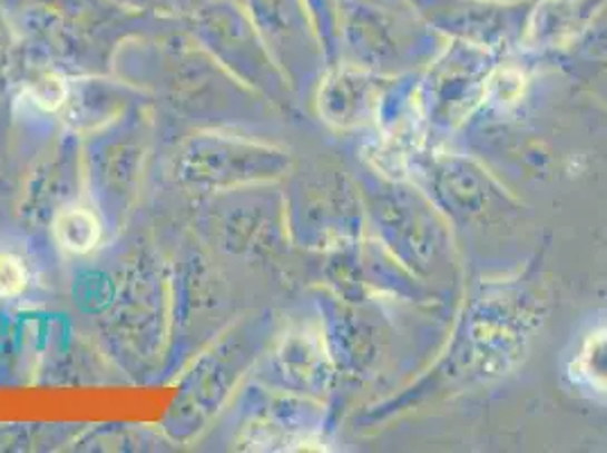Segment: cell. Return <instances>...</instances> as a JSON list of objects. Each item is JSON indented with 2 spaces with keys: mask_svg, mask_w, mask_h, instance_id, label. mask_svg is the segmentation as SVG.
<instances>
[{
  "mask_svg": "<svg viewBox=\"0 0 607 453\" xmlns=\"http://www.w3.org/2000/svg\"><path fill=\"white\" fill-rule=\"evenodd\" d=\"M252 146H241L229 139H214L212 144H193V152H186V173L195 184L207 181L209 186H234V179L245 177V159L256 157Z\"/></svg>",
  "mask_w": 607,
  "mask_h": 453,
  "instance_id": "obj_1",
  "label": "cell"
},
{
  "mask_svg": "<svg viewBox=\"0 0 607 453\" xmlns=\"http://www.w3.org/2000/svg\"><path fill=\"white\" fill-rule=\"evenodd\" d=\"M52 234L63 249L85 254L98 245L100 234H102V225L89 209L71 207V209H63L55 216Z\"/></svg>",
  "mask_w": 607,
  "mask_h": 453,
  "instance_id": "obj_2",
  "label": "cell"
},
{
  "mask_svg": "<svg viewBox=\"0 0 607 453\" xmlns=\"http://www.w3.org/2000/svg\"><path fill=\"white\" fill-rule=\"evenodd\" d=\"M582 374L594 387L607 393V332L591 338L582 349Z\"/></svg>",
  "mask_w": 607,
  "mask_h": 453,
  "instance_id": "obj_3",
  "label": "cell"
},
{
  "mask_svg": "<svg viewBox=\"0 0 607 453\" xmlns=\"http://www.w3.org/2000/svg\"><path fill=\"white\" fill-rule=\"evenodd\" d=\"M28 286V270L19 256L0 254V297H17Z\"/></svg>",
  "mask_w": 607,
  "mask_h": 453,
  "instance_id": "obj_4",
  "label": "cell"
},
{
  "mask_svg": "<svg viewBox=\"0 0 607 453\" xmlns=\"http://www.w3.org/2000/svg\"><path fill=\"white\" fill-rule=\"evenodd\" d=\"M30 93H32V100L41 105L43 109H59L61 105H66V100H69V87L55 76H46L43 80H39L30 89Z\"/></svg>",
  "mask_w": 607,
  "mask_h": 453,
  "instance_id": "obj_5",
  "label": "cell"
}]
</instances>
